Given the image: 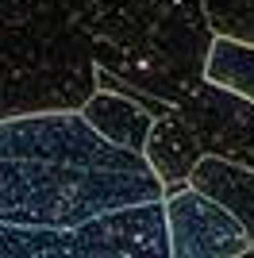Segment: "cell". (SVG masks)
<instances>
[{
	"label": "cell",
	"instance_id": "cell-3",
	"mask_svg": "<svg viewBox=\"0 0 254 258\" xmlns=\"http://www.w3.org/2000/svg\"><path fill=\"white\" fill-rule=\"evenodd\" d=\"M96 58L66 0H0V119L81 112Z\"/></svg>",
	"mask_w": 254,
	"mask_h": 258
},
{
	"label": "cell",
	"instance_id": "cell-9",
	"mask_svg": "<svg viewBox=\"0 0 254 258\" xmlns=\"http://www.w3.org/2000/svg\"><path fill=\"white\" fill-rule=\"evenodd\" d=\"M81 116L104 139L119 143L127 151H143L150 127H154V112H147L139 100H131L127 93H116V89H96L93 97L85 100Z\"/></svg>",
	"mask_w": 254,
	"mask_h": 258
},
{
	"label": "cell",
	"instance_id": "cell-7",
	"mask_svg": "<svg viewBox=\"0 0 254 258\" xmlns=\"http://www.w3.org/2000/svg\"><path fill=\"white\" fill-rule=\"evenodd\" d=\"M147 162L154 166V173L166 185V197L185 189L197 170V162L204 158V143L201 135L193 131V123L177 112V104L169 108L166 116H154V127L147 135V147H143Z\"/></svg>",
	"mask_w": 254,
	"mask_h": 258
},
{
	"label": "cell",
	"instance_id": "cell-8",
	"mask_svg": "<svg viewBox=\"0 0 254 258\" xmlns=\"http://www.w3.org/2000/svg\"><path fill=\"white\" fill-rule=\"evenodd\" d=\"M189 185L201 189V193H208L212 201H220L227 212L239 216V224L246 227V235H250V243H254V166L204 154V158L197 162V170H193Z\"/></svg>",
	"mask_w": 254,
	"mask_h": 258
},
{
	"label": "cell",
	"instance_id": "cell-10",
	"mask_svg": "<svg viewBox=\"0 0 254 258\" xmlns=\"http://www.w3.org/2000/svg\"><path fill=\"white\" fill-rule=\"evenodd\" d=\"M204 77L254 100V43H239V39L216 35L208 66H204Z\"/></svg>",
	"mask_w": 254,
	"mask_h": 258
},
{
	"label": "cell",
	"instance_id": "cell-4",
	"mask_svg": "<svg viewBox=\"0 0 254 258\" xmlns=\"http://www.w3.org/2000/svg\"><path fill=\"white\" fill-rule=\"evenodd\" d=\"M0 258H173L166 201L112 208L74 227L0 220Z\"/></svg>",
	"mask_w": 254,
	"mask_h": 258
},
{
	"label": "cell",
	"instance_id": "cell-5",
	"mask_svg": "<svg viewBox=\"0 0 254 258\" xmlns=\"http://www.w3.org/2000/svg\"><path fill=\"white\" fill-rule=\"evenodd\" d=\"M166 220L173 258H243L250 247L239 216L193 185L166 197Z\"/></svg>",
	"mask_w": 254,
	"mask_h": 258
},
{
	"label": "cell",
	"instance_id": "cell-1",
	"mask_svg": "<svg viewBox=\"0 0 254 258\" xmlns=\"http://www.w3.org/2000/svg\"><path fill=\"white\" fill-rule=\"evenodd\" d=\"M143 201H166L147 154L104 139L81 112L0 119V220L74 227Z\"/></svg>",
	"mask_w": 254,
	"mask_h": 258
},
{
	"label": "cell",
	"instance_id": "cell-11",
	"mask_svg": "<svg viewBox=\"0 0 254 258\" xmlns=\"http://www.w3.org/2000/svg\"><path fill=\"white\" fill-rule=\"evenodd\" d=\"M216 35L254 43V0H204Z\"/></svg>",
	"mask_w": 254,
	"mask_h": 258
},
{
	"label": "cell",
	"instance_id": "cell-6",
	"mask_svg": "<svg viewBox=\"0 0 254 258\" xmlns=\"http://www.w3.org/2000/svg\"><path fill=\"white\" fill-rule=\"evenodd\" d=\"M177 112L201 135L204 154L254 166V100L250 97L204 77L177 104Z\"/></svg>",
	"mask_w": 254,
	"mask_h": 258
},
{
	"label": "cell",
	"instance_id": "cell-2",
	"mask_svg": "<svg viewBox=\"0 0 254 258\" xmlns=\"http://www.w3.org/2000/svg\"><path fill=\"white\" fill-rule=\"evenodd\" d=\"M100 70L181 104L204 81L216 27L204 0H66Z\"/></svg>",
	"mask_w": 254,
	"mask_h": 258
}]
</instances>
